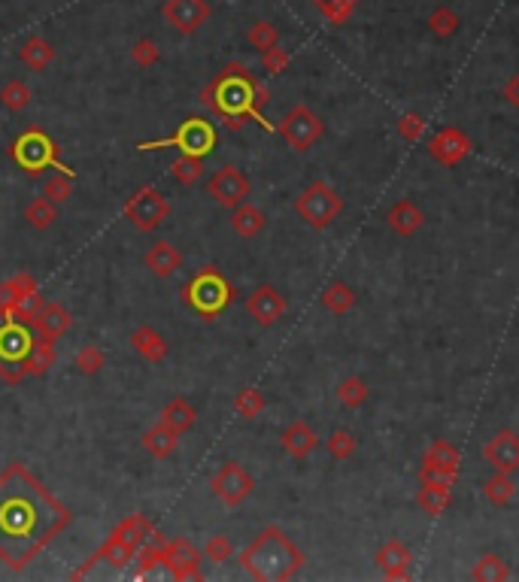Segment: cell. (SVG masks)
<instances>
[{
  "label": "cell",
  "instance_id": "obj_1",
  "mask_svg": "<svg viewBox=\"0 0 519 582\" xmlns=\"http://www.w3.org/2000/svg\"><path fill=\"white\" fill-rule=\"evenodd\" d=\"M73 512L21 461L0 473V561L25 570L71 525Z\"/></svg>",
  "mask_w": 519,
  "mask_h": 582
},
{
  "label": "cell",
  "instance_id": "obj_2",
  "mask_svg": "<svg viewBox=\"0 0 519 582\" xmlns=\"http://www.w3.org/2000/svg\"><path fill=\"white\" fill-rule=\"evenodd\" d=\"M201 104L216 116L228 131H240L249 119L258 121L264 131H273V125L264 119V106L271 104V91L249 67L240 61H231L219 71L207 86L201 88Z\"/></svg>",
  "mask_w": 519,
  "mask_h": 582
},
{
  "label": "cell",
  "instance_id": "obj_3",
  "mask_svg": "<svg viewBox=\"0 0 519 582\" xmlns=\"http://www.w3.org/2000/svg\"><path fill=\"white\" fill-rule=\"evenodd\" d=\"M307 555L280 525H267L240 553V568L258 582H286L301 573Z\"/></svg>",
  "mask_w": 519,
  "mask_h": 582
},
{
  "label": "cell",
  "instance_id": "obj_4",
  "mask_svg": "<svg viewBox=\"0 0 519 582\" xmlns=\"http://www.w3.org/2000/svg\"><path fill=\"white\" fill-rule=\"evenodd\" d=\"M152 531H155V525H152L149 519L143 516V512H131V516L121 519V522L113 528L110 537L104 540V546L97 549V553L91 555L88 561L82 564V568H76L71 573V579H82L91 568H95V564H101V561H106L110 568H116V570L128 568V564H131L134 558H137V553H140V546L146 543V537H149Z\"/></svg>",
  "mask_w": 519,
  "mask_h": 582
},
{
  "label": "cell",
  "instance_id": "obj_5",
  "mask_svg": "<svg viewBox=\"0 0 519 582\" xmlns=\"http://www.w3.org/2000/svg\"><path fill=\"white\" fill-rule=\"evenodd\" d=\"M34 325L21 319H0V379L19 386L28 377L25 364L34 349Z\"/></svg>",
  "mask_w": 519,
  "mask_h": 582
},
{
  "label": "cell",
  "instance_id": "obj_6",
  "mask_svg": "<svg viewBox=\"0 0 519 582\" xmlns=\"http://www.w3.org/2000/svg\"><path fill=\"white\" fill-rule=\"evenodd\" d=\"M234 297L238 291L216 267H201L186 286V303L204 319H216L219 312H225L234 303Z\"/></svg>",
  "mask_w": 519,
  "mask_h": 582
},
{
  "label": "cell",
  "instance_id": "obj_7",
  "mask_svg": "<svg viewBox=\"0 0 519 582\" xmlns=\"http://www.w3.org/2000/svg\"><path fill=\"white\" fill-rule=\"evenodd\" d=\"M10 155L15 164L25 170L30 179H37L43 170H64V173H73L71 167L61 164L58 158V146L52 140L49 134L43 131V128H28L25 134H19L10 146Z\"/></svg>",
  "mask_w": 519,
  "mask_h": 582
},
{
  "label": "cell",
  "instance_id": "obj_8",
  "mask_svg": "<svg viewBox=\"0 0 519 582\" xmlns=\"http://www.w3.org/2000/svg\"><path fill=\"white\" fill-rule=\"evenodd\" d=\"M216 125H210L207 119H186L177 128V134L162 137V140L152 143H137L140 152H155V149H180L182 155H195V158H207L216 149Z\"/></svg>",
  "mask_w": 519,
  "mask_h": 582
},
{
  "label": "cell",
  "instance_id": "obj_9",
  "mask_svg": "<svg viewBox=\"0 0 519 582\" xmlns=\"http://www.w3.org/2000/svg\"><path fill=\"white\" fill-rule=\"evenodd\" d=\"M295 212L310 228L322 231V228H328L343 212V197L328 182L316 179L307 188H301V195L295 197Z\"/></svg>",
  "mask_w": 519,
  "mask_h": 582
},
{
  "label": "cell",
  "instance_id": "obj_10",
  "mask_svg": "<svg viewBox=\"0 0 519 582\" xmlns=\"http://www.w3.org/2000/svg\"><path fill=\"white\" fill-rule=\"evenodd\" d=\"M462 473V452L449 440H431L419 464V486H456Z\"/></svg>",
  "mask_w": 519,
  "mask_h": 582
},
{
  "label": "cell",
  "instance_id": "obj_11",
  "mask_svg": "<svg viewBox=\"0 0 519 582\" xmlns=\"http://www.w3.org/2000/svg\"><path fill=\"white\" fill-rule=\"evenodd\" d=\"M121 212H125V219L131 221L137 231L152 234V231H158V228L164 225L167 216H171V201H167L158 188L143 186V188H137L131 197H128V204H125V210H121Z\"/></svg>",
  "mask_w": 519,
  "mask_h": 582
},
{
  "label": "cell",
  "instance_id": "obj_12",
  "mask_svg": "<svg viewBox=\"0 0 519 582\" xmlns=\"http://www.w3.org/2000/svg\"><path fill=\"white\" fill-rule=\"evenodd\" d=\"M277 134L292 146L295 152H310L325 134V121L310 110L307 104H295L286 116L280 119Z\"/></svg>",
  "mask_w": 519,
  "mask_h": 582
},
{
  "label": "cell",
  "instance_id": "obj_13",
  "mask_svg": "<svg viewBox=\"0 0 519 582\" xmlns=\"http://www.w3.org/2000/svg\"><path fill=\"white\" fill-rule=\"evenodd\" d=\"M249 191H253V182H249V176L243 173L238 164H222L219 170H213L207 179L210 201L216 206H222V210L240 206L249 197Z\"/></svg>",
  "mask_w": 519,
  "mask_h": 582
},
{
  "label": "cell",
  "instance_id": "obj_14",
  "mask_svg": "<svg viewBox=\"0 0 519 582\" xmlns=\"http://www.w3.org/2000/svg\"><path fill=\"white\" fill-rule=\"evenodd\" d=\"M210 488H213V495L225 503V507H240V503L255 492V479L243 464L225 461L216 473H213Z\"/></svg>",
  "mask_w": 519,
  "mask_h": 582
},
{
  "label": "cell",
  "instance_id": "obj_15",
  "mask_svg": "<svg viewBox=\"0 0 519 582\" xmlns=\"http://www.w3.org/2000/svg\"><path fill=\"white\" fill-rule=\"evenodd\" d=\"M425 152H429L431 161H438L440 167H459L462 161L474 152V143H471V137L465 134L462 128L449 125V128H440V131L425 143Z\"/></svg>",
  "mask_w": 519,
  "mask_h": 582
},
{
  "label": "cell",
  "instance_id": "obj_16",
  "mask_svg": "<svg viewBox=\"0 0 519 582\" xmlns=\"http://www.w3.org/2000/svg\"><path fill=\"white\" fill-rule=\"evenodd\" d=\"M201 558H204L201 549H195L188 537H173V540H167V546H164L162 568L171 570L173 579H204Z\"/></svg>",
  "mask_w": 519,
  "mask_h": 582
},
{
  "label": "cell",
  "instance_id": "obj_17",
  "mask_svg": "<svg viewBox=\"0 0 519 582\" xmlns=\"http://www.w3.org/2000/svg\"><path fill=\"white\" fill-rule=\"evenodd\" d=\"M483 458L495 473H510V477L519 473V434L514 428L495 431L490 440H486Z\"/></svg>",
  "mask_w": 519,
  "mask_h": 582
},
{
  "label": "cell",
  "instance_id": "obj_18",
  "mask_svg": "<svg viewBox=\"0 0 519 582\" xmlns=\"http://www.w3.org/2000/svg\"><path fill=\"white\" fill-rule=\"evenodd\" d=\"M162 15L167 25L180 30V34H195L197 28L207 25L213 10L207 0H164Z\"/></svg>",
  "mask_w": 519,
  "mask_h": 582
},
{
  "label": "cell",
  "instance_id": "obj_19",
  "mask_svg": "<svg viewBox=\"0 0 519 582\" xmlns=\"http://www.w3.org/2000/svg\"><path fill=\"white\" fill-rule=\"evenodd\" d=\"M247 312L253 316L262 328H271L286 316V297L273 286H258L253 295L247 297Z\"/></svg>",
  "mask_w": 519,
  "mask_h": 582
},
{
  "label": "cell",
  "instance_id": "obj_20",
  "mask_svg": "<svg viewBox=\"0 0 519 582\" xmlns=\"http://www.w3.org/2000/svg\"><path fill=\"white\" fill-rule=\"evenodd\" d=\"M71 325H73V316H71V310H67V306H61L55 301H43L40 306H37L34 334L43 337V340L58 343L61 337L71 331Z\"/></svg>",
  "mask_w": 519,
  "mask_h": 582
},
{
  "label": "cell",
  "instance_id": "obj_21",
  "mask_svg": "<svg viewBox=\"0 0 519 582\" xmlns=\"http://www.w3.org/2000/svg\"><path fill=\"white\" fill-rule=\"evenodd\" d=\"M377 568L383 570L386 579L398 582V579H410V568H414V555L404 546L401 540H386L383 546L377 549Z\"/></svg>",
  "mask_w": 519,
  "mask_h": 582
},
{
  "label": "cell",
  "instance_id": "obj_22",
  "mask_svg": "<svg viewBox=\"0 0 519 582\" xmlns=\"http://www.w3.org/2000/svg\"><path fill=\"white\" fill-rule=\"evenodd\" d=\"M280 443H282V449H286V455H292V458H297V461H304V458L316 452L319 434L313 431V428L304 422V419H295V422H289L286 428H282Z\"/></svg>",
  "mask_w": 519,
  "mask_h": 582
},
{
  "label": "cell",
  "instance_id": "obj_23",
  "mask_svg": "<svg viewBox=\"0 0 519 582\" xmlns=\"http://www.w3.org/2000/svg\"><path fill=\"white\" fill-rule=\"evenodd\" d=\"M37 295H40V286H37L34 273L21 270L6 282H0V310H10V306H28Z\"/></svg>",
  "mask_w": 519,
  "mask_h": 582
},
{
  "label": "cell",
  "instance_id": "obj_24",
  "mask_svg": "<svg viewBox=\"0 0 519 582\" xmlns=\"http://www.w3.org/2000/svg\"><path fill=\"white\" fill-rule=\"evenodd\" d=\"M131 346L137 355L143 358V362L149 364H162L167 358V352H171V343L164 340L162 331H155L152 325H140L131 331Z\"/></svg>",
  "mask_w": 519,
  "mask_h": 582
},
{
  "label": "cell",
  "instance_id": "obj_25",
  "mask_svg": "<svg viewBox=\"0 0 519 582\" xmlns=\"http://www.w3.org/2000/svg\"><path fill=\"white\" fill-rule=\"evenodd\" d=\"M143 264H146L155 277H173L177 270H182V252L180 246H173L171 240H158L146 249Z\"/></svg>",
  "mask_w": 519,
  "mask_h": 582
},
{
  "label": "cell",
  "instance_id": "obj_26",
  "mask_svg": "<svg viewBox=\"0 0 519 582\" xmlns=\"http://www.w3.org/2000/svg\"><path fill=\"white\" fill-rule=\"evenodd\" d=\"M180 440H182V434H180V431H173L171 425L158 419V422L152 425L146 434H143V440H140V443H143V449H146L152 458H158V461H164V458H171L173 452L180 449Z\"/></svg>",
  "mask_w": 519,
  "mask_h": 582
},
{
  "label": "cell",
  "instance_id": "obj_27",
  "mask_svg": "<svg viewBox=\"0 0 519 582\" xmlns=\"http://www.w3.org/2000/svg\"><path fill=\"white\" fill-rule=\"evenodd\" d=\"M386 221H389V228H392L398 237H414L419 228L425 225V216H423V210H419V204L416 201H410V197H404V201H398L392 206V210L386 212Z\"/></svg>",
  "mask_w": 519,
  "mask_h": 582
},
{
  "label": "cell",
  "instance_id": "obj_28",
  "mask_svg": "<svg viewBox=\"0 0 519 582\" xmlns=\"http://www.w3.org/2000/svg\"><path fill=\"white\" fill-rule=\"evenodd\" d=\"M231 228H234V234L243 237V240H253V237H258L267 228V216H264V210H258L255 204H249V201H243L240 206H234L231 210Z\"/></svg>",
  "mask_w": 519,
  "mask_h": 582
},
{
  "label": "cell",
  "instance_id": "obj_29",
  "mask_svg": "<svg viewBox=\"0 0 519 582\" xmlns=\"http://www.w3.org/2000/svg\"><path fill=\"white\" fill-rule=\"evenodd\" d=\"M19 61L25 67H30L34 73H43V71H49V64L55 61V46L46 40V37L34 34L19 46Z\"/></svg>",
  "mask_w": 519,
  "mask_h": 582
},
{
  "label": "cell",
  "instance_id": "obj_30",
  "mask_svg": "<svg viewBox=\"0 0 519 582\" xmlns=\"http://www.w3.org/2000/svg\"><path fill=\"white\" fill-rule=\"evenodd\" d=\"M162 422L171 425L173 431L188 434L197 425V410L186 401V397H171L162 410Z\"/></svg>",
  "mask_w": 519,
  "mask_h": 582
},
{
  "label": "cell",
  "instance_id": "obj_31",
  "mask_svg": "<svg viewBox=\"0 0 519 582\" xmlns=\"http://www.w3.org/2000/svg\"><path fill=\"white\" fill-rule=\"evenodd\" d=\"M164 546H167V537L162 531H152L146 543L140 546V553H137V570H134V577H146V573H152L155 568H162V561H164Z\"/></svg>",
  "mask_w": 519,
  "mask_h": 582
},
{
  "label": "cell",
  "instance_id": "obj_32",
  "mask_svg": "<svg viewBox=\"0 0 519 582\" xmlns=\"http://www.w3.org/2000/svg\"><path fill=\"white\" fill-rule=\"evenodd\" d=\"M356 301H358L356 288L347 286L343 279L328 282L325 291H322V306H325L328 312H334V316H347V312L356 306Z\"/></svg>",
  "mask_w": 519,
  "mask_h": 582
},
{
  "label": "cell",
  "instance_id": "obj_33",
  "mask_svg": "<svg viewBox=\"0 0 519 582\" xmlns=\"http://www.w3.org/2000/svg\"><path fill=\"white\" fill-rule=\"evenodd\" d=\"M449 501H453V488L449 486H419V492H416V507L429 519L444 516Z\"/></svg>",
  "mask_w": 519,
  "mask_h": 582
},
{
  "label": "cell",
  "instance_id": "obj_34",
  "mask_svg": "<svg viewBox=\"0 0 519 582\" xmlns=\"http://www.w3.org/2000/svg\"><path fill=\"white\" fill-rule=\"evenodd\" d=\"M483 495H486V501L492 503V507H510L514 503V497H516V482L510 473H492L490 479L483 482Z\"/></svg>",
  "mask_w": 519,
  "mask_h": 582
},
{
  "label": "cell",
  "instance_id": "obj_35",
  "mask_svg": "<svg viewBox=\"0 0 519 582\" xmlns=\"http://www.w3.org/2000/svg\"><path fill=\"white\" fill-rule=\"evenodd\" d=\"M58 355H55V343L52 340H43V337H37L34 340V349H30V358L25 364L28 377H46V373L55 367Z\"/></svg>",
  "mask_w": 519,
  "mask_h": 582
},
{
  "label": "cell",
  "instance_id": "obj_36",
  "mask_svg": "<svg viewBox=\"0 0 519 582\" xmlns=\"http://www.w3.org/2000/svg\"><path fill=\"white\" fill-rule=\"evenodd\" d=\"M25 221L34 231H49L58 221V204H52L49 197H34V201L25 206Z\"/></svg>",
  "mask_w": 519,
  "mask_h": 582
},
{
  "label": "cell",
  "instance_id": "obj_37",
  "mask_svg": "<svg viewBox=\"0 0 519 582\" xmlns=\"http://www.w3.org/2000/svg\"><path fill=\"white\" fill-rule=\"evenodd\" d=\"M334 395H338V401L347 410H358V407H364V403H368L371 388H368V382H364L362 377H347V379L338 382Z\"/></svg>",
  "mask_w": 519,
  "mask_h": 582
},
{
  "label": "cell",
  "instance_id": "obj_38",
  "mask_svg": "<svg viewBox=\"0 0 519 582\" xmlns=\"http://www.w3.org/2000/svg\"><path fill=\"white\" fill-rule=\"evenodd\" d=\"M471 579H480V582H505L510 579V568L501 555L495 553H486L477 558L474 570H471Z\"/></svg>",
  "mask_w": 519,
  "mask_h": 582
},
{
  "label": "cell",
  "instance_id": "obj_39",
  "mask_svg": "<svg viewBox=\"0 0 519 582\" xmlns=\"http://www.w3.org/2000/svg\"><path fill=\"white\" fill-rule=\"evenodd\" d=\"M356 4H358V0H313V6L319 10V15H322L328 25H334V28L347 25V21L353 19Z\"/></svg>",
  "mask_w": 519,
  "mask_h": 582
},
{
  "label": "cell",
  "instance_id": "obj_40",
  "mask_svg": "<svg viewBox=\"0 0 519 582\" xmlns=\"http://www.w3.org/2000/svg\"><path fill=\"white\" fill-rule=\"evenodd\" d=\"M204 173H207L204 170V158H195V155H180L171 164V176L180 182V186H195Z\"/></svg>",
  "mask_w": 519,
  "mask_h": 582
},
{
  "label": "cell",
  "instance_id": "obj_41",
  "mask_svg": "<svg viewBox=\"0 0 519 582\" xmlns=\"http://www.w3.org/2000/svg\"><path fill=\"white\" fill-rule=\"evenodd\" d=\"M325 443H328V455H331L334 461H347V458H353L358 449V440L353 436V431H347V428L331 431Z\"/></svg>",
  "mask_w": 519,
  "mask_h": 582
},
{
  "label": "cell",
  "instance_id": "obj_42",
  "mask_svg": "<svg viewBox=\"0 0 519 582\" xmlns=\"http://www.w3.org/2000/svg\"><path fill=\"white\" fill-rule=\"evenodd\" d=\"M264 407H267V401L258 388H243V392H238V397H234V412H238L240 419H258L264 412Z\"/></svg>",
  "mask_w": 519,
  "mask_h": 582
},
{
  "label": "cell",
  "instance_id": "obj_43",
  "mask_svg": "<svg viewBox=\"0 0 519 582\" xmlns=\"http://www.w3.org/2000/svg\"><path fill=\"white\" fill-rule=\"evenodd\" d=\"M71 195H73V173L58 170L43 182V197H49L52 204L71 201Z\"/></svg>",
  "mask_w": 519,
  "mask_h": 582
},
{
  "label": "cell",
  "instance_id": "obj_44",
  "mask_svg": "<svg viewBox=\"0 0 519 582\" xmlns=\"http://www.w3.org/2000/svg\"><path fill=\"white\" fill-rule=\"evenodd\" d=\"M0 104H4V110L10 112H19L25 110L30 104V88L25 86V79H10L4 88H0Z\"/></svg>",
  "mask_w": 519,
  "mask_h": 582
},
{
  "label": "cell",
  "instance_id": "obj_45",
  "mask_svg": "<svg viewBox=\"0 0 519 582\" xmlns=\"http://www.w3.org/2000/svg\"><path fill=\"white\" fill-rule=\"evenodd\" d=\"M247 40L253 49L267 52V49H273V46H280V28L273 25V21H255V25L247 30Z\"/></svg>",
  "mask_w": 519,
  "mask_h": 582
},
{
  "label": "cell",
  "instance_id": "obj_46",
  "mask_svg": "<svg viewBox=\"0 0 519 582\" xmlns=\"http://www.w3.org/2000/svg\"><path fill=\"white\" fill-rule=\"evenodd\" d=\"M429 28L434 30V37H453L456 30L462 28V21H459V15H456L449 6H434V10L429 12Z\"/></svg>",
  "mask_w": 519,
  "mask_h": 582
},
{
  "label": "cell",
  "instance_id": "obj_47",
  "mask_svg": "<svg viewBox=\"0 0 519 582\" xmlns=\"http://www.w3.org/2000/svg\"><path fill=\"white\" fill-rule=\"evenodd\" d=\"M104 367H106V355L101 346H95V343H88V346H82L76 352V370H80L82 377H95Z\"/></svg>",
  "mask_w": 519,
  "mask_h": 582
},
{
  "label": "cell",
  "instance_id": "obj_48",
  "mask_svg": "<svg viewBox=\"0 0 519 582\" xmlns=\"http://www.w3.org/2000/svg\"><path fill=\"white\" fill-rule=\"evenodd\" d=\"M201 555L213 564H225L234 558V543L228 534H213V537H207V543H204Z\"/></svg>",
  "mask_w": 519,
  "mask_h": 582
},
{
  "label": "cell",
  "instance_id": "obj_49",
  "mask_svg": "<svg viewBox=\"0 0 519 582\" xmlns=\"http://www.w3.org/2000/svg\"><path fill=\"white\" fill-rule=\"evenodd\" d=\"M131 58H134L137 67H155L158 58H162V49H158V43L152 40V37H143V40L134 43Z\"/></svg>",
  "mask_w": 519,
  "mask_h": 582
},
{
  "label": "cell",
  "instance_id": "obj_50",
  "mask_svg": "<svg viewBox=\"0 0 519 582\" xmlns=\"http://www.w3.org/2000/svg\"><path fill=\"white\" fill-rule=\"evenodd\" d=\"M289 64H292V55H289L286 49H280V46H273V49L262 52V67L271 76H280L289 71Z\"/></svg>",
  "mask_w": 519,
  "mask_h": 582
},
{
  "label": "cell",
  "instance_id": "obj_51",
  "mask_svg": "<svg viewBox=\"0 0 519 582\" xmlns=\"http://www.w3.org/2000/svg\"><path fill=\"white\" fill-rule=\"evenodd\" d=\"M395 128H398V134L407 143H416L419 137H423V131H425V119L419 116V112L410 110V112H404V116L398 119V125H395Z\"/></svg>",
  "mask_w": 519,
  "mask_h": 582
},
{
  "label": "cell",
  "instance_id": "obj_52",
  "mask_svg": "<svg viewBox=\"0 0 519 582\" xmlns=\"http://www.w3.org/2000/svg\"><path fill=\"white\" fill-rule=\"evenodd\" d=\"M501 95H505V101H507L510 106H516V110H519V73H514V76H510V79L505 82Z\"/></svg>",
  "mask_w": 519,
  "mask_h": 582
}]
</instances>
